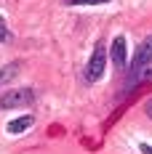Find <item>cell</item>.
I'll list each match as a JSON object with an SVG mask.
<instances>
[{"instance_id":"277c9868","label":"cell","mask_w":152,"mask_h":154,"mask_svg":"<svg viewBox=\"0 0 152 154\" xmlns=\"http://www.w3.org/2000/svg\"><path fill=\"white\" fill-rule=\"evenodd\" d=\"M109 56H112L115 66L125 69V61H128V43H125L123 35H118V37L112 40V45H109Z\"/></svg>"},{"instance_id":"ba28073f","label":"cell","mask_w":152,"mask_h":154,"mask_svg":"<svg viewBox=\"0 0 152 154\" xmlns=\"http://www.w3.org/2000/svg\"><path fill=\"white\" fill-rule=\"evenodd\" d=\"M107 3H112V0H64V5H72V8H77V5H107Z\"/></svg>"},{"instance_id":"9c48e42d","label":"cell","mask_w":152,"mask_h":154,"mask_svg":"<svg viewBox=\"0 0 152 154\" xmlns=\"http://www.w3.org/2000/svg\"><path fill=\"white\" fill-rule=\"evenodd\" d=\"M8 40H11V29H8L5 19L0 16V43H8Z\"/></svg>"},{"instance_id":"5b68a950","label":"cell","mask_w":152,"mask_h":154,"mask_svg":"<svg viewBox=\"0 0 152 154\" xmlns=\"http://www.w3.org/2000/svg\"><path fill=\"white\" fill-rule=\"evenodd\" d=\"M32 125H35V117L32 114H24V117H16V120H11V122L5 125V130L11 133V136H21V133H27Z\"/></svg>"},{"instance_id":"6da1fadb","label":"cell","mask_w":152,"mask_h":154,"mask_svg":"<svg viewBox=\"0 0 152 154\" xmlns=\"http://www.w3.org/2000/svg\"><path fill=\"white\" fill-rule=\"evenodd\" d=\"M104 69H107V48H104V43L99 40V43L93 45V51H91V59L86 64V69H83V80H86L88 85H93V82H99V80L104 77Z\"/></svg>"},{"instance_id":"30bf717a","label":"cell","mask_w":152,"mask_h":154,"mask_svg":"<svg viewBox=\"0 0 152 154\" xmlns=\"http://www.w3.org/2000/svg\"><path fill=\"white\" fill-rule=\"evenodd\" d=\"M139 152L141 154H152V146L150 143H139Z\"/></svg>"},{"instance_id":"52a82bcc","label":"cell","mask_w":152,"mask_h":154,"mask_svg":"<svg viewBox=\"0 0 152 154\" xmlns=\"http://www.w3.org/2000/svg\"><path fill=\"white\" fill-rule=\"evenodd\" d=\"M144 80H152V64H147L139 75H134V77H128V82L131 85H139V82H144Z\"/></svg>"},{"instance_id":"8992f818","label":"cell","mask_w":152,"mask_h":154,"mask_svg":"<svg viewBox=\"0 0 152 154\" xmlns=\"http://www.w3.org/2000/svg\"><path fill=\"white\" fill-rule=\"evenodd\" d=\"M16 77H19V64H5V66H0V85L14 82Z\"/></svg>"},{"instance_id":"7a4b0ae2","label":"cell","mask_w":152,"mask_h":154,"mask_svg":"<svg viewBox=\"0 0 152 154\" xmlns=\"http://www.w3.org/2000/svg\"><path fill=\"white\" fill-rule=\"evenodd\" d=\"M37 101V93L32 88H14V91L0 96V109H21V106H32Z\"/></svg>"},{"instance_id":"3957f363","label":"cell","mask_w":152,"mask_h":154,"mask_svg":"<svg viewBox=\"0 0 152 154\" xmlns=\"http://www.w3.org/2000/svg\"><path fill=\"white\" fill-rule=\"evenodd\" d=\"M147 64H152V35L136 48V53H134V61L128 64V77L139 75V72H141Z\"/></svg>"}]
</instances>
